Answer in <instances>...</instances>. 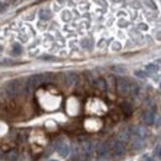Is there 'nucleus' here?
Returning <instances> with one entry per match:
<instances>
[{
    "label": "nucleus",
    "mask_w": 161,
    "mask_h": 161,
    "mask_svg": "<svg viewBox=\"0 0 161 161\" xmlns=\"http://www.w3.org/2000/svg\"><path fill=\"white\" fill-rule=\"evenodd\" d=\"M50 78H51V75H50V73H42V75H34V76H30V77L27 78V80H26V84H25L26 92L32 93L36 88H39L42 83L47 82Z\"/></svg>",
    "instance_id": "nucleus-1"
},
{
    "label": "nucleus",
    "mask_w": 161,
    "mask_h": 161,
    "mask_svg": "<svg viewBox=\"0 0 161 161\" xmlns=\"http://www.w3.org/2000/svg\"><path fill=\"white\" fill-rule=\"evenodd\" d=\"M6 94L10 97V98H14L16 96L20 94V91H21V86H20V82L16 80H10L8 84H6Z\"/></svg>",
    "instance_id": "nucleus-2"
},
{
    "label": "nucleus",
    "mask_w": 161,
    "mask_h": 161,
    "mask_svg": "<svg viewBox=\"0 0 161 161\" xmlns=\"http://www.w3.org/2000/svg\"><path fill=\"white\" fill-rule=\"evenodd\" d=\"M108 147L113 151V154L117 156V158H121L124 154H125V149L123 146L120 141H115V140H112L110 144L108 145Z\"/></svg>",
    "instance_id": "nucleus-3"
},
{
    "label": "nucleus",
    "mask_w": 161,
    "mask_h": 161,
    "mask_svg": "<svg viewBox=\"0 0 161 161\" xmlns=\"http://www.w3.org/2000/svg\"><path fill=\"white\" fill-rule=\"evenodd\" d=\"M118 92L120 96H128L130 93V84L125 78H118Z\"/></svg>",
    "instance_id": "nucleus-4"
},
{
    "label": "nucleus",
    "mask_w": 161,
    "mask_h": 161,
    "mask_svg": "<svg viewBox=\"0 0 161 161\" xmlns=\"http://www.w3.org/2000/svg\"><path fill=\"white\" fill-rule=\"evenodd\" d=\"M57 153L62 158H68V155H69V145L67 142H64V141L58 144L57 145Z\"/></svg>",
    "instance_id": "nucleus-5"
},
{
    "label": "nucleus",
    "mask_w": 161,
    "mask_h": 161,
    "mask_svg": "<svg viewBox=\"0 0 161 161\" xmlns=\"http://www.w3.org/2000/svg\"><path fill=\"white\" fill-rule=\"evenodd\" d=\"M155 118H156V115H155V113H154L153 110H146V112L142 114V121H144L146 125L154 124V123H155Z\"/></svg>",
    "instance_id": "nucleus-6"
},
{
    "label": "nucleus",
    "mask_w": 161,
    "mask_h": 161,
    "mask_svg": "<svg viewBox=\"0 0 161 161\" xmlns=\"http://www.w3.org/2000/svg\"><path fill=\"white\" fill-rule=\"evenodd\" d=\"M97 154H98V156H101V158L108 156V154H109L108 144H101V145L98 146V149H97Z\"/></svg>",
    "instance_id": "nucleus-7"
},
{
    "label": "nucleus",
    "mask_w": 161,
    "mask_h": 161,
    "mask_svg": "<svg viewBox=\"0 0 161 161\" xmlns=\"http://www.w3.org/2000/svg\"><path fill=\"white\" fill-rule=\"evenodd\" d=\"M77 83V75L76 73H68L66 75V84L68 87H72Z\"/></svg>",
    "instance_id": "nucleus-8"
},
{
    "label": "nucleus",
    "mask_w": 161,
    "mask_h": 161,
    "mask_svg": "<svg viewBox=\"0 0 161 161\" xmlns=\"http://www.w3.org/2000/svg\"><path fill=\"white\" fill-rule=\"evenodd\" d=\"M4 158H5V160L8 161H16L18 158H19V153H18V150H10V151H8L5 154Z\"/></svg>",
    "instance_id": "nucleus-9"
},
{
    "label": "nucleus",
    "mask_w": 161,
    "mask_h": 161,
    "mask_svg": "<svg viewBox=\"0 0 161 161\" xmlns=\"http://www.w3.org/2000/svg\"><path fill=\"white\" fill-rule=\"evenodd\" d=\"M120 108H121V110H123V113H124L126 117H129V115L133 113V108H131V105H130L129 103H121Z\"/></svg>",
    "instance_id": "nucleus-10"
},
{
    "label": "nucleus",
    "mask_w": 161,
    "mask_h": 161,
    "mask_svg": "<svg viewBox=\"0 0 161 161\" xmlns=\"http://www.w3.org/2000/svg\"><path fill=\"white\" fill-rule=\"evenodd\" d=\"M39 16H40L42 20H50L51 16H52V14H51V11L48 9H42V10H40V13H39Z\"/></svg>",
    "instance_id": "nucleus-11"
},
{
    "label": "nucleus",
    "mask_w": 161,
    "mask_h": 161,
    "mask_svg": "<svg viewBox=\"0 0 161 161\" xmlns=\"http://www.w3.org/2000/svg\"><path fill=\"white\" fill-rule=\"evenodd\" d=\"M118 138H119L121 141H128L129 139H130V133H129V130H128V129H123V130H120Z\"/></svg>",
    "instance_id": "nucleus-12"
},
{
    "label": "nucleus",
    "mask_w": 161,
    "mask_h": 161,
    "mask_svg": "<svg viewBox=\"0 0 161 161\" xmlns=\"http://www.w3.org/2000/svg\"><path fill=\"white\" fill-rule=\"evenodd\" d=\"M80 147H82L83 153H86V154H91V151H92V145H91V142H89L88 140L82 141Z\"/></svg>",
    "instance_id": "nucleus-13"
},
{
    "label": "nucleus",
    "mask_w": 161,
    "mask_h": 161,
    "mask_svg": "<svg viewBox=\"0 0 161 161\" xmlns=\"http://www.w3.org/2000/svg\"><path fill=\"white\" fill-rule=\"evenodd\" d=\"M133 147L134 149H141L142 147V139H139V138H134L133 140Z\"/></svg>",
    "instance_id": "nucleus-14"
},
{
    "label": "nucleus",
    "mask_w": 161,
    "mask_h": 161,
    "mask_svg": "<svg viewBox=\"0 0 161 161\" xmlns=\"http://www.w3.org/2000/svg\"><path fill=\"white\" fill-rule=\"evenodd\" d=\"M145 69H146V73H147V72L154 73V72L158 69V67H156L155 64H146V66H145Z\"/></svg>",
    "instance_id": "nucleus-15"
},
{
    "label": "nucleus",
    "mask_w": 161,
    "mask_h": 161,
    "mask_svg": "<svg viewBox=\"0 0 161 161\" xmlns=\"http://www.w3.org/2000/svg\"><path fill=\"white\" fill-rule=\"evenodd\" d=\"M112 50H113V51H120V50H121L120 42L114 41V42H113V45H112Z\"/></svg>",
    "instance_id": "nucleus-16"
},
{
    "label": "nucleus",
    "mask_w": 161,
    "mask_h": 161,
    "mask_svg": "<svg viewBox=\"0 0 161 161\" xmlns=\"http://www.w3.org/2000/svg\"><path fill=\"white\" fill-rule=\"evenodd\" d=\"M134 75H135V76H138V77H140V78H145V77L147 76V73H146V72L140 71V69H136V71L134 72Z\"/></svg>",
    "instance_id": "nucleus-17"
},
{
    "label": "nucleus",
    "mask_w": 161,
    "mask_h": 161,
    "mask_svg": "<svg viewBox=\"0 0 161 161\" xmlns=\"http://www.w3.org/2000/svg\"><path fill=\"white\" fill-rule=\"evenodd\" d=\"M62 19H63L64 21L71 20V14H69V11H63V14H62Z\"/></svg>",
    "instance_id": "nucleus-18"
},
{
    "label": "nucleus",
    "mask_w": 161,
    "mask_h": 161,
    "mask_svg": "<svg viewBox=\"0 0 161 161\" xmlns=\"http://www.w3.org/2000/svg\"><path fill=\"white\" fill-rule=\"evenodd\" d=\"M154 154H155V156H156V158H160V156H161V153H160V145H158V146H156V149L154 150Z\"/></svg>",
    "instance_id": "nucleus-19"
},
{
    "label": "nucleus",
    "mask_w": 161,
    "mask_h": 161,
    "mask_svg": "<svg viewBox=\"0 0 161 161\" xmlns=\"http://www.w3.org/2000/svg\"><path fill=\"white\" fill-rule=\"evenodd\" d=\"M98 83L101 84V86H99V88H101V89H107V84H105V82H104L103 80H98Z\"/></svg>",
    "instance_id": "nucleus-20"
},
{
    "label": "nucleus",
    "mask_w": 161,
    "mask_h": 161,
    "mask_svg": "<svg viewBox=\"0 0 161 161\" xmlns=\"http://www.w3.org/2000/svg\"><path fill=\"white\" fill-rule=\"evenodd\" d=\"M14 52H18V53H20L21 52V48L19 45H14Z\"/></svg>",
    "instance_id": "nucleus-21"
},
{
    "label": "nucleus",
    "mask_w": 161,
    "mask_h": 161,
    "mask_svg": "<svg viewBox=\"0 0 161 161\" xmlns=\"http://www.w3.org/2000/svg\"><path fill=\"white\" fill-rule=\"evenodd\" d=\"M139 27H140V29H142V30H144V29L146 30V29H147V25H144V24H140V25H139Z\"/></svg>",
    "instance_id": "nucleus-22"
},
{
    "label": "nucleus",
    "mask_w": 161,
    "mask_h": 161,
    "mask_svg": "<svg viewBox=\"0 0 161 161\" xmlns=\"http://www.w3.org/2000/svg\"><path fill=\"white\" fill-rule=\"evenodd\" d=\"M4 9H5V6H4V5H3V3L0 1V13H1V11H3Z\"/></svg>",
    "instance_id": "nucleus-23"
},
{
    "label": "nucleus",
    "mask_w": 161,
    "mask_h": 161,
    "mask_svg": "<svg viewBox=\"0 0 161 161\" xmlns=\"http://www.w3.org/2000/svg\"><path fill=\"white\" fill-rule=\"evenodd\" d=\"M0 51H1V46H0Z\"/></svg>",
    "instance_id": "nucleus-24"
},
{
    "label": "nucleus",
    "mask_w": 161,
    "mask_h": 161,
    "mask_svg": "<svg viewBox=\"0 0 161 161\" xmlns=\"http://www.w3.org/2000/svg\"><path fill=\"white\" fill-rule=\"evenodd\" d=\"M51 161H55V160H51Z\"/></svg>",
    "instance_id": "nucleus-25"
}]
</instances>
